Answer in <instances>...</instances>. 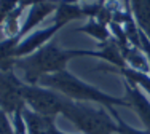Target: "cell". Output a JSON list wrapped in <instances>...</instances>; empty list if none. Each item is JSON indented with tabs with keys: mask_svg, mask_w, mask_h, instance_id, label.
<instances>
[{
	"mask_svg": "<svg viewBox=\"0 0 150 134\" xmlns=\"http://www.w3.org/2000/svg\"><path fill=\"white\" fill-rule=\"evenodd\" d=\"M121 51H123V58L126 61V67L144 73H150V59L142 48L128 45V47L121 48Z\"/></svg>",
	"mask_w": 150,
	"mask_h": 134,
	"instance_id": "11",
	"label": "cell"
},
{
	"mask_svg": "<svg viewBox=\"0 0 150 134\" xmlns=\"http://www.w3.org/2000/svg\"><path fill=\"white\" fill-rule=\"evenodd\" d=\"M81 18L86 16H85L80 3H59L58 10L54 13V18H53V23L64 27L67 23H70L74 19H81Z\"/></svg>",
	"mask_w": 150,
	"mask_h": 134,
	"instance_id": "15",
	"label": "cell"
},
{
	"mask_svg": "<svg viewBox=\"0 0 150 134\" xmlns=\"http://www.w3.org/2000/svg\"><path fill=\"white\" fill-rule=\"evenodd\" d=\"M0 134H16V131L13 129L11 120L3 112H2V131H0Z\"/></svg>",
	"mask_w": 150,
	"mask_h": 134,
	"instance_id": "17",
	"label": "cell"
},
{
	"mask_svg": "<svg viewBox=\"0 0 150 134\" xmlns=\"http://www.w3.org/2000/svg\"><path fill=\"white\" fill-rule=\"evenodd\" d=\"M98 70L118 73V75L123 77V80H128V82H131V83H136L139 88H142V90L150 96V73L133 70V69H129V67H123V69H118V67H98Z\"/></svg>",
	"mask_w": 150,
	"mask_h": 134,
	"instance_id": "12",
	"label": "cell"
},
{
	"mask_svg": "<svg viewBox=\"0 0 150 134\" xmlns=\"http://www.w3.org/2000/svg\"><path fill=\"white\" fill-rule=\"evenodd\" d=\"M134 21L150 40V0H129Z\"/></svg>",
	"mask_w": 150,
	"mask_h": 134,
	"instance_id": "13",
	"label": "cell"
},
{
	"mask_svg": "<svg viewBox=\"0 0 150 134\" xmlns=\"http://www.w3.org/2000/svg\"><path fill=\"white\" fill-rule=\"evenodd\" d=\"M123 85H125V91H126V99L129 101L131 109L137 114V117L141 118L145 129L150 131V101L136 83L125 80Z\"/></svg>",
	"mask_w": 150,
	"mask_h": 134,
	"instance_id": "8",
	"label": "cell"
},
{
	"mask_svg": "<svg viewBox=\"0 0 150 134\" xmlns=\"http://www.w3.org/2000/svg\"><path fill=\"white\" fill-rule=\"evenodd\" d=\"M80 56H91V50H66L61 48L56 40H51L26 58L2 59V70H19L23 73L24 83L38 85L45 75H53L67 70V62Z\"/></svg>",
	"mask_w": 150,
	"mask_h": 134,
	"instance_id": "1",
	"label": "cell"
},
{
	"mask_svg": "<svg viewBox=\"0 0 150 134\" xmlns=\"http://www.w3.org/2000/svg\"><path fill=\"white\" fill-rule=\"evenodd\" d=\"M38 85L58 91L62 96L69 97V99L75 102H96V104H101V107H105L107 110H112L118 105L131 107L126 96L125 97L110 96V94L101 91L99 88L93 86V85L80 80L78 77L72 75L69 70H62V72L53 73V75H45L38 82Z\"/></svg>",
	"mask_w": 150,
	"mask_h": 134,
	"instance_id": "2",
	"label": "cell"
},
{
	"mask_svg": "<svg viewBox=\"0 0 150 134\" xmlns=\"http://www.w3.org/2000/svg\"><path fill=\"white\" fill-rule=\"evenodd\" d=\"M141 42H142V50L147 53L149 59H150V40H149V37L144 32H141Z\"/></svg>",
	"mask_w": 150,
	"mask_h": 134,
	"instance_id": "18",
	"label": "cell"
},
{
	"mask_svg": "<svg viewBox=\"0 0 150 134\" xmlns=\"http://www.w3.org/2000/svg\"><path fill=\"white\" fill-rule=\"evenodd\" d=\"M62 117L83 134H117L118 123L105 107H91L86 102L67 99Z\"/></svg>",
	"mask_w": 150,
	"mask_h": 134,
	"instance_id": "3",
	"label": "cell"
},
{
	"mask_svg": "<svg viewBox=\"0 0 150 134\" xmlns=\"http://www.w3.org/2000/svg\"><path fill=\"white\" fill-rule=\"evenodd\" d=\"M109 112L113 115V118L118 123V133L117 134H150L149 129H136L131 125H128V123L118 115V112H117L115 109H112V110H109Z\"/></svg>",
	"mask_w": 150,
	"mask_h": 134,
	"instance_id": "16",
	"label": "cell"
},
{
	"mask_svg": "<svg viewBox=\"0 0 150 134\" xmlns=\"http://www.w3.org/2000/svg\"><path fill=\"white\" fill-rule=\"evenodd\" d=\"M75 30H77V32L88 34L90 37L94 38V40H98L99 45L107 43V42L112 38V32H110L109 26L104 23H101V21H98V19H94V18H90L83 26L77 27Z\"/></svg>",
	"mask_w": 150,
	"mask_h": 134,
	"instance_id": "14",
	"label": "cell"
},
{
	"mask_svg": "<svg viewBox=\"0 0 150 134\" xmlns=\"http://www.w3.org/2000/svg\"><path fill=\"white\" fill-rule=\"evenodd\" d=\"M91 56L93 58L104 59L112 67H118V69L126 67V61L123 58V51H121L120 45L113 38H110L107 43H102L99 50H91Z\"/></svg>",
	"mask_w": 150,
	"mask_h": 134,
	"instance_id": "10",
	"label": "cell"
},
{
	"mask_svg": "<svg viewBox=\"0 0 150 134\" xmlns=\"http://www.w3.org/2000/svg\"><path fill=\"white\" fill-rule=\"evenodd\" d=\"M23 115L27 125V134H64L56 126L54 118L38 115L29 107H24Z\"/></svg>",
	"mask_w": 150,
	"mask_h": 134,
	"instance_id": "9",
	"label": "cell"
},
{
	"mask_svg": "<svg viewBox=\"0 0 150 134\" xmlns=\"http://www.w3.org/2000/svg\"><path fill=\"white\" fill-rule=\"evenodd\" d=\"M23 93H24L26 107H29L35 114L50 117V118H56L58 115H62L64 105L69 99V97L62 96L58 91L40 86V85L24 83Z\"/></svg>",
	"mask_w": 150,
	"mask_h": 134,
	"instance_id": "4",
	"label": "cell"
},
{
	"mask_svg": "<svg viewBox=\"0 0 150 134\" xmlns=\"http://www.w3.org/2000/svg\"><path fill=\"white\" fill-rule=\"evenodd\" d=\"M59 29H62V26L53 23L51 26L43 27V29H35L30 34H27L23 40L18 43V47L15 48L13 58H26V56L35 53L37 50H40L42 47H45L46 43L51 42V38L56 35Z\"/></svg>",
	"mask_w": 150,
	"mask_h": 134,
	"instance_id": "6",
	"label": "cell"
},
{
	"mask_svg": "<svg viewBox=\"0 0 150 134\" xmlns=\"http://www.w3.org/2000/svg\"><path fill=\"white\" fill-rule=\"evenodd\" d=\"M58 6H59V2H54V0H40V2L34 3L27 11V18L23 23V27H21V34H19L21 40L27 34H30L32 30H35L37 24L43 23L51 13H56Z\"/></svg>",
	"mask_w": 150,
	"mask_h": 134,
	"instance_id": "7",
	"label": "cell"
},
{
	"mask_svg": "<svg viewBox=\"0 0 150 134\" xmlns=\"http://www.w3.org/2000/svg\"><path fill=\"white\" fill-rule=\"evenodd\" d=\"M24 82L23 78L16 75L15 69L2 70L0 75V104H2V112L8 117H13L16 112L24 110L26 101H24L23 93Z\"/></svg>",
	"mask_w": 150,
	"mask_h": 134,
	"instance_id": "5",
	"label": "cell"
}]
</instances>
